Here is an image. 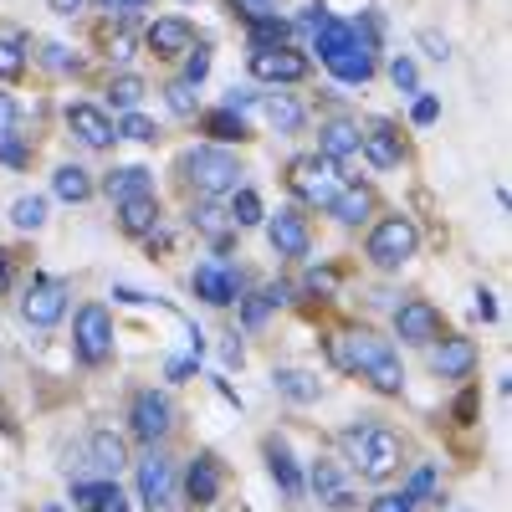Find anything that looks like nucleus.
<instances>
[{
    "label": "nucleus",
    "mask_w": 512,
    "mask_h": 512,
    "mask_svg": "<svg viewBox=\"0 0 512 512\" xmlns=\"http://www.w3.org/2000/svg\"><path fill=\"white\" fill-rule=\"evenodd\" d=\"M103 190L113 200H134V195H154V180H149L144 164H123V169H113V175L103 180Z\"/></svg>",
    "instance_id": "393cba45"
},
{
    "label": "nucleus",
    "mask_w": 512,
    "mask_h": 512,
    "mask_svg": "<svg viewBox=\"0 0 512 512\" xmlns=\"http://www.w3.org/2000/svg\"><path fill=\"white\" fill-rule=\"evenodd\" d=\"M67 128L77 134V144H88V149H108V144L118 139L113 118H108L103 108H93V103H72V108H67Z\"/></svg>",
    "instance_id": "2eb2a0df"
},
{
    "label": "nucleus",
    "mask_w": 512,
    "mask_h": 512,
    "mask_svg": "<svg viewBox=\"0 0 512 512\" xmlns=\"http://www.w3.org/2000/svg\"><path fill=\"white\" fill-rule=\"evenodd\" d=\"M139 497H144L149 512H180V502H175V466H169V456L149 451L139 461Z\"/></svg>",
    "instance_id": "6e6552de"
},
{
    "label": "nucleus",
    "mask_w": 512,
    "mask_h": 512,
    "mask_svg": "<svg viewBox=\"0 0 512 512\" xmlns=\"http://www.w3.org/2000/svg\"><path fill=\"white\" fill-rule=\"evenodd\" d=\"M52 190H57L67 205H82V200L93 195V180H88V169H82V164H62L57 175H52Z\"/></svg>",
    "instance_id": "cd10ccee"
},
{
    "label": "nucleus",
    "mask_w": 512,
    "mask_h": 512,
    "mask_svg": "<svg viewBox=\"0 0 512 512\" xmlns=\"http://www.w3.org/2000/svg\"><path fill=\"white\" fill-rule=\"evenodd\" d=\"M282 303H287V287H262L256 297H241V323L246 328H262L272 318V308H282Z\"/></svg>",
    "instance_id": "bb28decb"
},
{
    "label": "nucleus",
    "mask_w": 512,
    "mask_h": 512,
    "mask_svg": "<svg viewBox=\"0 0 512 512\" xmlns=\"http://www.w3.org/2000/svg\"><path fill=\"white\" fill-rule=\"evenodd\" d=\"M16 128H21V103L11 93H0V144L16 139Z\"/></svg>",
    "instance_id": "a19ab883"
},
{
    "label": "nucleus",
    "mask_w": 512,
    "mask_h": 512,
    "mask_svg": "<svg viewBox=\"0 0 512 512\" xmlns=\"http://www.w3.org/2000/svg\"><path fill=\"white\" fill-rule=\"evenodd\" d=\"M139 98H144V77L123 72V77H113V82H108V103H113V108L134 113V108H139Z\"/></svg>",
    "instance_id": "c9c22d12"
},
{
    "label": "nucleus",
    "mask_w": 512,
    "mask_h": 512,
    "mask_svg": "<svg viewBox=\"0 0 512 512\" xmlns=\"http://www.w3.org/2000/svg\"><path fill=\"white\" fill-rule=\"evenodd\" d=\"M72 344H77V359L82 364H108L113 359V318L103 303H88L77 313V328H72Z\"/></svg>",
    "instance_id": "423d86ee"
},
{
    "label": "nucleus",
    "mask_w": 512,
    "mask_h": 512,
    "mask_svg": "<svg viewBox=\"0 0 512 512\" xmlns=\"http://www.w3.org/2000/svg\"><path fill=\"white\" fill-rule=\"evenodd\" d=\"M195 226H200L210 241H216L221 251L231 246V231H236V226H231V216H226V210H216V205H200V210H195Z\"/></svg>",
    "instance_id": "72a5a7b5"
},
{
    "label": "nucleus",
    "mask_w": 512,
    "mask_h": 512,
    "mask_svg": "<svg viewBox=\"0 0 512 512\" xmlns=\"http://www.w3.org/2000/svg\"><path fill=\"white\" fill-rule=\"evenodd\" d=\"M98 6H103V11H123V16H128V11H139V6H149V0H98Z\"/></svg>",
    "instance_id": "603ef678"
},
{
    "label": "nucleus",
    "mask_w": 512,
    "mask_h": 512,
    "mask_svg": "<svg viewBox=\"0 0 512 512\" xmlns=\"http://www.w3.org/2000/svg\"><path fill=\"white\" fill-rule=\"evenodd\" d=\"M118 134H123V139H139V144H154V139H159V128H154L144 113H128V118L118 123Z\"/></svg>",
    "instance_id": "ea45409f"
},
{
    "label": "nucleus",
    "mask_w": 512,
    "mask_h": 512,
    "mask_svg": "<svg viewBox=\"0 0 512 512\" xmlns=\"http://www.w3.org/2000/svg\"><path fill=\"white\" fill-rule=\"evenodd\" d=\"M359 154H364V159H369L374 169H395V164L405 159L400 128H395V123H384V118L364 123V128H359Z\"/></svg>",
    "instance_id": "ddd939ff"
},
{
    "label": "nucleus",
    "mask_w": 512,
    "mask_h": 512,
    "mask_svg": "<svg viewBox=\"0 0 512 512\" xmlns=\"http://www.w3.org/2000/svg\"><path fill=\"white\" fill-rule=\"evenodd\" d=\"M477 364V349H472V338H436V354H431V369L441 379H466Z\"/></svg>",
    "instance_id": "aec40b11"
},
{
    "label": "nucleus",
    "mask_w": 512,
    "mask_h": 512,
    "mask_svg": "<svg viewBox=\"0 0 512 512\" xmlns=\"http://www.w3.org/2000/svg\"><path fill=\"white\" fill-rule=\"evenodd\" d=\"M62 313H67V282L36 277V282L26 287V297H21V318H26L31 328H52Z\"/></svg>",
    "instance_id": "1a4fd4ad"
},
{
    "label": "nucleus",
    "mask_w": 512,
    "mask_h": 512,
    "mask_svg": "<svg viewBox=\"0 0 512 512\" xmlns=\"http://www.w3.org/2000/svg\"><path fill=\"white\" fill-rule=\"evenodd\" d=\"M118 226L128 236H149L159 226V200L154 195H134V200H118Z\"/></svg>",
    "instance_id": "5701e85b"
},
{
    "label": "nucleus",
    "mask_w": 512,
    "mask_h": 512,
    "mask_svg": "<svg viewBox=\"0 0 512 512\" xmlns=\"http://www.w3.org/2000/svg\"><path fill=\"white\" fill-rule=\"evenodd\" d=\"M395 333H400V344L431 349L441 338V313L425 303V297H410V303H400V313H395Z\"/></svg>",
    "instance_id": "f8f14e48"
},
{
    "label": "nucleus",
    "mask_w": 512,
    "mask_h": 512,
    "mask_svg": "<svg viewBox=\"0 0 512 512\" xmlns=\"http://www.w3.org/2000/svg\"><path fill=\"white\" fill-rule=\"evenodd\" d=\"M272 384L287 395V400H297V405H308V400H318V379L313 374H303V369H277L272 374Z\"/></svg>",
    "instance_id": "7c9ffc66"
},
{
    "label": "nucleus",
    "mask_w": 512,
    "mask_h": 512,
    "mask_svg": "<svg viewBox=\"0 0 512 512\" xmlns=\"http://www.w3.org/2000/svg\"><path fill=\"white\" fill-rule=\"evenodd\" d=\"M472 308H477V318H482V323H492V318H497V303H492V292H477V303H472Z\"/></svg>",
    "instance_id": "3c124183"
},
{
    "label": "nucleus",
    "mask_w": 512,
    "mask_h": 512,
    "mask_svg": "<svg viewBox=\"0 0 512 512\" xmlns=\"http://www.w3.org/2000/svg\"><path fill=\"white\" fill-rule=\"evenodd\" d=\"M369 205H374V195H369L364 185H344V190L333 195V205H328V210H333V216L344 221V226H359V221L369 216Z\"/></svg>",
    "instance_id": "a878e982"
},
{
    "label": "nucleus",
    "mask_w": 512,
    "mask_h": 512,
    "mask_svg": "<svg viewBox=\"0 0 512 512\" xmlns=\"http://www.w3.org/2000/svg\"><path fill=\"white\" fill-rule=\"evenodd\" d=\"M369 512H415V502H410L405 492H384V497L369 502Z\"/></svg>",
    "instance_id": "c03bdc74"
},
{
    "label": "nucleus",
    "mask_w": 512,
    "mask_h": 512,
    "mask_svg": "<svg viewBox=\"0 0 512 512\" xmlns=\"http://www.w3.org/2000/svg\"><path fill=\"white\" fill-rule=\"evenodd\" d=\"M262 47H287V21H277V16L251 21V52H262Z\"/></svg>",
    "instance_id": "e433bc0d"
},
{
    "label": "nucleus",
    "mask_w": 512,
    "mask_h": 512,
    "mask_svg": "<svg viewBox=\"0 0 512 512\" xmlns=\"http://www.w3.org/2000/svg\"><path fill=\"white\" fill-rule=\"evenodd\" d=\"M26 72V36L21 31H0V77L16 82Z\"/></svg>",
    "instance_id": "2f4dec72"
},
{
    "label": "nucleus",
    "mask_w": 512,
    "mask_h": 512,
    "mask_svg": "<svg viewBox=\"0 0 512 512\" xmlns=\"http://www.w3.org/2000/svg\"><path fill=\"white\" fill-rule=\"evenodd\" d=\"M292 190H297V200H308V205H318V210H328L333 205V195L344 190V175H338V164L333 159H323V154H308V159H292Z\"/></svg>",
    "instance_id": "39448f33"
},
{
    "label": "nucleus",
    "mask_w": 512,
    "mask_h": 512,
    "mask_svg": "<svg viewBox=\"0 0 512 512\" xmlns=\"http://www.w3.org/2000/svg\"><path fill=\"white\" fill-rule=\"evenodd\" d=\"M390 77H395V88H405V93H415V62H410V57H395V67H390Z\"/></svg>",
    "instance_id": "49530a36"
},
{
    "label": "nucleus",
    "mask_w": 512,
    "mask_h": 512,
    "mask_svg": "<svg viewBox=\"0 0 512 512\" xmlns=\"http://www.w3.org/2000/svg\"><path fill=\"white\" fill-rule=\"evenodd\" d=\"M308 482H313L318 502H328V507H354V487H349L344 472H338V461H333V456H318V461H313Z\"/></svg>",
    "instance_id": "a211bd4d"
},
{
    "label": "nucleus",
    "mask_w": 512,
    "mask_h": 512,
    "mask_svg": "<svg viewBox=\"0 0 512 512\" xmlns=\"http://www.w3.org/2000/svg\"><path fill=\"white\" fill-rule=\"evenodd\" d=\"M231 6H236L246 21H256V16H277V0H231Z\"/></svg>",
    "instance_id": "a18cd8bd"
},
{
    "label": "nucleus",
    "mask_w": 512,
    "mask_h": 512,
    "mask_svg": "<svg viewBox=\"0 0 512 512\" xmlns=\"http://www.w3.org/2000/svg\"><path fill=\"white\" fill-rule=\"evenodd\" d=\"M72 502H77V512H128L118 482H77Z\"/></svg>",
    "instance_id": "4be33fe9"
},
{
    "label": "nucleus",
    "mask_w": 512,
    "mask_h": 512,
    "mask_svg": "<svg viewBox=\"0 0 512 512\" xmlns=\"http://www.w3.org/2000/svg\"><path fill=\"white\" fill-rule=\"evenodd\" d=\"M251 77L256 82H303L308 57L292 47H262V52H251Z\"/></svg>",
    "instance_id": "4468645a"
},
{
    "label": "nucleus",
    "mask_w": 512,
    "mask_h": 512,
    "mask_svg": "<svg viewBox=\"0 0 512 512\" xmlns=\"http://www.w3.org/2000/svg\"><path fill=\"white\" fill-rule=\"evenodd\" d=\"M328 354H333V364H338V369H359V374L374 384L379 395H400V390H405L400 354L390 349V338H379V333H369V328L333 338Z\"/></svg>",
    "instance_id": "f257e3e1"
},
{
    "label": "nucleus",
    "mask_w": 512,
    "mask_h": 512,
    "mask_svg": "<svg viewBox=\"0 0 512 512\" xmlns=\"http://www.w3.org/2000/svg\"><path fill=\"white\" fill-rule=\"evenodd\" d=\"M267 466H272V477H277V487L287 497H303V472H297V461H292V451H287L282 436L267 441Z\"/></svg>",
    "instance_id": "b1692460"
},
{
    "label": "nucleus",
    "mask_w": 512,
    "mask_h": 512,
    "mask_svg": "<svg viewBox=\"0 0 512 512\" xmlns=\"http://www.w3.org/2000/svg\"><path fill=\"white\" fill-rule=\"evenodd\" d=\"M190 287H195V297H205L210 308H231V303H241V272L226 267V262H200L195 277H190Z\"/></svg>",
    "instance_id": "9b49d317"
},
{
    "label": "nucleus",
    "mask_w": 512,
    "mask_h": 512,
    "mask_svg": "<svg viewBox=\"0 0 512 512\" xmlns=\"http://www.w3.org/2000/svg\"><path fill=\"white\" fill-rule=\"evenodd\" d=\"M318 154L333 159V164H344L359 154V123H344V118H333L318 128Z\"/></svg>",
    "instance_id": "412c9836"
},
{
    "label": "nucleus",
    "mask_w": 512,
    "mask_h": 512,
    "mask_svg": "<svg viewBox=\"0 0 512 512\" xmlns=\"http://www.w3.org/2000/svg\"><path fill=\"white\" fill-rule=\"evenodd\" d=\"M436 113H441V103L436 98H415V108H410V118L425 128V123H436Z\"/></svg>",
    "instance_id": "09e8293b"
},
{
    "label": "nucleus",
    "mask_w": 512,
    "mask_h": 512,
    "mask_svg": "<svg viewBox=\"0 0 512 512\" xmlns=\"http://www.w3.org/2000/svg\"><path fill=\"white\" fill-rule=\"evenodd\" d=\"M41 62H47V67H57V72L77 67V57H67V47H57V41H52V47H41Z\"/></svg>",
    "instance_id": "de8ad7c7"
},
{
    "label": "nucleus",
    "mask_w": 512,
    "mask_h": 512,
    "mask_svg": "<svg viewBox=\"0 0 512 512\" xmlns=\"http://www.w3.org/2000/svg\"><path fill=\"white\" fill-rule=\"evenodd\" d=\"M415 251H420V231H415L405 216H384V221L369 231V246H364V256H369V262H374L379 272L405 267Z\"/></svg>",
    "instance_id": "20e7f679"
},
{
    "label": "nucleus",
    "mask_w": 512,
    "mask_h": 512,
    "mask_svg": "<svg viewBox=\"0 0 512 512\" xmlns=\"http://www.w3.org/2000/svg\"><path fill=\"white\" fill-rule=\"evenodd\" d=\"M205 72H210V52H205V47H190V57H185V82H195V88H200Z\"/></svg>",
    "instance_id": "37998d69"
},
{
    "label": "nucleus",
    "mask_w": 512,
    "mask_h": 512,
    "mask_svg": "<svg viewBox=\"0 0 512 512\" xmlns=\"http://www.w3.org/2000/svg\"><path fill=\"white\" fill-rule=\"evenodd\" d=\"M180 175H185V185H195V195L221 200V195H236V190H241L246 169L236 164V154H226V149H216V144H200V149H190V154L180 159Z\"/></svg>",
    "instance_id": "7ed1b4c3"
},
{
    "label": "nucleus",
    "mask_w": 512,
    "mask_h": 512,
    "mask_svg": "<svg viewBox=\"0 0 512 512\" xmlns=\"http://www.w3.org/2000/svg\"><path fill=\"white\" fill-rule=\"evenodd\" d=\"M144 41H149L154 57H185V52L195 47V31H190V21H180V16H164V21L149 26Z\"/></svg>",
    "instance_id": "6ab92c4d"
},
{
    "label": "nucleus",
    "mask_w": 512,
    "mask_h": 512,
    "mask_svg": "<svg viewBox=\"0 0 512 512\" xmlns=\"http://www.w3.org/2000/svg\"><path fill=\"white\" fill-rule=\"evenodd\" d=\"M267 221V210H262V195H256V190H236L231 195V226H262Z\"/></svg>",
    "instance_id": "473e14b6"
},
{
    "label": "nucleus",
    "mask_w": 512,
    "mask_h": 512,
    "mask_svg": "<svg viewBox=\"0 0 512 512\" xmlns=\"http://www.w3.org/2000/svg\"><path fill=\"white\" fill-rule=\"evenodd\" d=\"M262 108H267V123H272V128H282V134H297V128H303V108H297L287 93L267 98Z\"/></svg>",
    "instance_id": "f704fd0d"
},
{
    "label": "nucleus",
    "mask_w": 512,
    "mask_h": 512,
    "mask_svg": "<svg viewBox=\"0 0 512 512\" xmlns=\"http://www.w3.org/2000/svg\"><path fill=\"white\" fill-rule=\"evenodd\" d=\"M11 287V267H6V251H0V292Z\"/></svg>",
    "instance_id": "5fc2aeb1"
},
{
    "label": "nucleus",
    "mask_w": 512,
    "mask_h": 512,
    "mask_svg": "<svg viewBox=\"0 0 512 512\" xmlns=\"http://www.w3.org/2000/svg\"><path fill=\"white\" fill-rule=\"evenodd\" d=\"M328 72L338 82H369L374 77V31L359 26V41H354V47H344L338 57H328Z\"/></svg>",
    "instance_id": "dca6fc26"
},
{
    "label": "nucleus",
    "mask_w": 512,
    "mask_h": 512,
    "mask_svg": "<svg viewBox=\"0 0 512 512\" xmlns=\"http://www.w3.org/2000/svg\"><path fill=\"white\" fill-rule=\"evenodd\" d=\"M431 492H436V472H431V466H420V472L410 477V487H405V497H410V502H425Z\"/></svg>",
    "instance_id": "79ce46f5"
},
{
    "label": "nucleus",
    "mask_w": 512,
    "mask_h": 512,
    "mask_svg": "<svg viewBox=\"0 0 512 512\" xmlns=\"http://www.w3.org/2000/svg\"><path fill=\"white\" fill-rule=\"evenodd\" d=\"M344 451L354 461V472L364 482H390L400 472V436L384 431V425H349L344 431Z\"/></svg>",
    "instance_id": "f03ea898"
},
{
    "label": "nucleus",
    "mask_w": 512,
    "mask_h": 512,
    "mask_svg": "<svg viewBox=\"0 0 512 512\" xmlns=\"http://www.w3.org/2000/svg\"><path fill=\"white\" fill-rule=\"evenodd\" d=\"M267 241H272V251L277 256H292V262H303V256L313 251V231H308V216L297 205H287V210H277V216L267 221Z\"/></svg>",
    "instance_id": "9d476101"
},
{
    "label": "nucleus",
    "mask_w": 512,
    "mask_h": 512,
    "mask_svg": "<svg viewBox=\"0 0 512 512\" xmlns=\"http://www.w3.org/2000/svg\"><path fill=\"white\" fill-rule=\"evenodd\" d=\"M11 221H16L21 231H41V226H47V200H41V195H21V200L11 205Z\"/></svg>",
    "instance_id": "4c0bfd02"
},
{
    "label": "nucleus",
    "mask_w": 512,
    "mask_h": 512,
    "mask_svg": "<svg viewBox=\"0 0 512 512\" xmlns=\"http://www.w3.org/2000/svg\"><path fill=\"white\" fill-rule=\"evenodd\" d=\"M205 134L210 139H221V144H241V139H251V128L241 123V113L236 108H216V113H205Z\"/></svg>",
    "instance_id": "c85d7f7f"
},
{
    "label": "nucleus",
    "mask_w": 512,
    "mask_h": 512,
    "mask_svg": "<svg viewBox=\"0 0 512 512\" xmlns=\"http://www.w3.org/2000/svg\"><path fill=\"white\" fill-rule=\"evenodd\" d=\"M420 41H425V52H431L436 62H446L451 52H446V36H436V31H420Z\"/></svg>",
    "instance_id": "8fccbe9b"
},
{
    "label": "nucleus",
    "mask_w": 512,
    "mask_h": 512,
    "mask_svg": "<svg viewBox=\"0 0 512 512\" xmlns=\"http://www.w3.org/2000/svg\"><path fill=\"white\" fill-rule=\"evenodd\" d=\"M164 98H169V108H175L180 118H190L195 108H200V93H195V82H169V88H164Z\"/></svg>",
    "instance_id": "58836bf2"
},
{
    "label": "nucleus",
    "mask_w": 512,
    "mask_h": 512,
    "mask_svg": "<svg viewBox=\"0 0 512 512\" xmlns=\"http://www.w3.org/2000/svg\"><path fill=\"white\" fill-rule=\"evenodd\" d=\"M47 6H52V11H57V16H72V11H77V6H82V0H47Z\"/></svg>",
    "instance_id": "864d4df0"
},
{
    "label": "nucleus",
    "mask_w": 512,
    "mask_h": 512,
    "mask_svg": "<svg viewBox=\"0 0 512 512\" xmlns=\"http://www.w3.org/2000/svg\"><path fill=\"white\" fill-rule=\"evenodd\" d=\"M128 431H134L139 441H164L169 431H175V400L159 395V390H139L134 405H128Z\"/></svg>",
    "instance_id": "0eeeda50"
},
{
    "label": "nucleus",
    "mask_w": 512,
    "mask_h": 512,
    "mask_svg": "<svg viewBox=\"0 0 512 512\" xmlns=\"http://www.w3.org/2000/svg\"><path fill=\"white\" fill-rule=\"evenodd\" d=\"M221 461L216 456H210V451H200L195 461H190V472H185V497L195 502V507H210V502H216L221 497Z\"/></svg>",
    "instance_id": "f3484780"
},
{
    "label": "nucleus",
    "mask_w": 512,
    "mask_h": 512,
    "mask_svg": "<svg viewBox=\"0 0 512 512\" xmlns=\"http://www.w3.org/2000/svg\"><path fill=\"white\" fill-rule=\"evenodd\" d=\"M88 451H93L98 472H118V466L128 461V451H123V441H118L113 431H93V436H88Z\"/></svg>",
    "instance_id": "c756f323"
}]
</instances>
